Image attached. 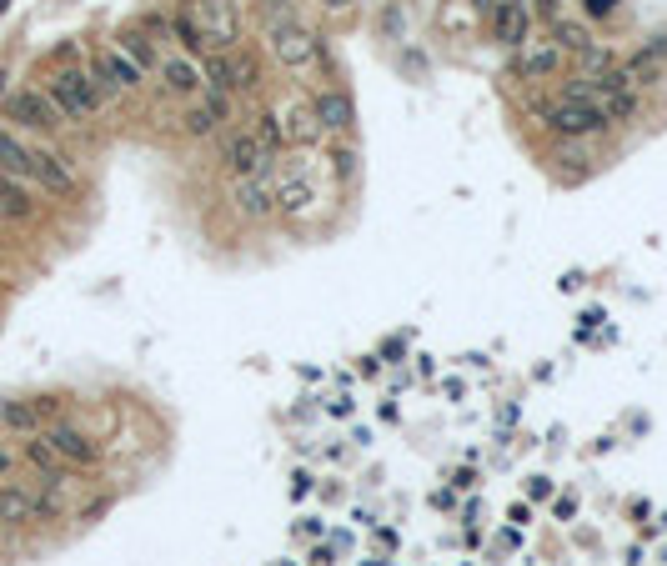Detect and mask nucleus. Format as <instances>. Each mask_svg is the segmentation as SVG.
<instances>
[{"label": "nucleus", "mask_w": 667, "mask_h": 566, "mask_svg": "<svg viewBox=\"0 0 667 566\" xmlns=\"http://www.w3.org/2000/svg\"><path fill=\"white\" fill-rule=\"evenodd\" d=\"M532 121L537 126H547V136L552 141H607L617 126L602 116V106L597 101H572V96H537L532 101Z\"/></svg>", "instance_id": "nucleus-1"}, {"label": "nucleus", "mask_w": 667, "mask_h": 566, "mask_svg": "<svg viewBox=\"0 0 667 566\" xmlns=\"http://www.w3.org/2000/svg\"><path fill=\"white\" fill-rule=\"evenodd\" d=\"M46 96H51V106L66 116V126H91L96 116H101V91H96V76H91V66H71V61H61L51 76H46V86H41Z\"/></svg>", "instance_id": "nucleus-2"}, {"label": "nucleus", "mask_w": 667, "mask_h": 566, "mask_svg": "<svg viewBox=\"0 0 667 566\" xmlns=\"http://www.w3.org/2000/svg\"><path fill=\"white\" fill-rule=\"evenodd\" d=\"M266 46H271L276 66H281L286 76H296V81H306L311 71H331L326 41H321V31H316V26H306V16H301V21H291V26H281V31H271V36H266Z\"/></svg>", "instance_id": "nucleus-3"}, {"label": "nucleus", "mask_w": 667, "mask_h": 566, "mask_svg": "<svg viewBox=\"0 0 667 566\" xmlns=\"http://www.w3.org/2000/svg\"><path fill=\"white\" fill-rule=\"evenodd\" d=\"M0 121L16 126L21 136H36V141H56L66 126V116L51 106V96L41 86H16V91L0 96Z\"/></svg>", "instance_id": "nucleus-4"}, {"label": "nucleus", "mask_w": 667, "mask_h": 566, "mask_svg": "<svg viewBox=\"0 0 667 566\" xmlns=\"http://www.w3.org/2000/svg\"><path fill=\"white\" fill-rule=\"evenodd\" d=\"M201 66H206V91H226L231 101L261 91V56L246 41L231 46V51H211Z\"/></svg>", "instance_id": "nucleus-5"}, {"label": "nucleus", "mask_w": 667, "mask_h": 566, "mask_svg": "<svg viewBox=\"0 0 667 566\" xmlns=\"http://www.w3.org/2000/svg\"><path fill=\"white\" fill-rule=\"evenodd\" d=\"M91 76H96V91H101V101H106V106L151 86V76H146V71H141V66H136V61H131L116 41L96 46V56H91Z\"/></svg>", "instance_id": "nucleus-6"}, {"label": "nucleus", "mask_w": 667, "mask_h": 566, "mask_svg": "<svg viewBox=\"0 0 667 566\" xmlns=\"http://www.w3.org/2000/svg\"><path fill=\"white\" fill-rule=\"evenodd\" d=\"M31 156H36L31 186H41L46 196H61V201H81L86 181H81V166L66 151H56L51 141H41V146H31Z\"/></svg>", "instance_id": "nucleus-7"}, {"label": "nucleus", "mask_w": 667, "mask_h": 566, "mask_svg": "<svg viewBox=\"0 0 667 566\" xmlns=\"http://www.w3.org/2000/svg\"><path fill=\"white\" fill-rule=\"evenodd\" d=\"M587 81H592V101L602 106V116H607L612 126H632V121L642 116V91L627 81L622 61H617L607 76H587Z\"/></svg>", "instance_id": "nucleus-8"}, {"label": "nucleus", "mask_w": 667, "mask_h": 566, "mask_svg": "<svg viewBox=\"0 0 667 566\" xmlns=\"http://www.w3.org/2000/svg\"><path fill=\"white\" fill-rule=\"evenodd\" d=\"M231 211H236L246 226L271 221V216H276V166L251 171V176H236V181H231Z\"/></svg>", "instance_id": "nucleus-9"}, {"label": "nucleus", "mask_w": 667, "mask_h": 566, "mask_svg": "<svg viewBox=\"0 0 667 566\" xmlns=\"http://www.w3.org/2000/svg\"><path fill=\"white\" fill-rule=\"evenodd\" d=\"M191 11L201 21V36H206V51H231L246 41V21H241V6L236 0H191Z\"/></svg>", "instance_id": "nucleus-10"}, {"label": "nucleus", "mask_w": 667, "mask_h": 566, "mask_svg": "<svg viewBox=\"0 0 667 566\" xmlns=\"http://www.w3.org/2000/svg\"><path fill=\"white\" fill-rule=\"evenodd\" d=\"M216 161L221 171L236 181V176H251V171H266L276 166V156H266V146L251 136V126H226L221 141H216Z\"/></svg>", "instance_id": "nucleus-11"}, {"label": "nucleus", "mask_w": 667, "mask_h": 566, "mask_svg": "<svg viewBox=\"0 0 667 566\" xmlns=\"http://www.w3.org/2000/svg\"><path fill=\"white\" fill-rule=\"evenodd\" d=\"M562 66H567V51L552 36H532L527 46L512 51V76L522 86H547L552 76H562Z\"/></svg>", "instance_id": "nucleus-12"}, {"label": "nucleus", "mask_w": 667, "mask_h": 566, "mask_svg": "<svg viewBox=\"0 0 667 566\" xmlns=\"http://www.w3.org/2000/svg\"><path fill=\"white\" fill-rule=\"evenodd\" d=\"M226 121H236V101L226 91H201L196 101H186L181 111V136L186 141H206V136H221Z\"/></svg>", "instance_id": "nucleus-13"}, {"label": "nucleus", "mask_w": 667, "mask_h": 566, "mask_svg": "<svg viewBox=\"0 0 667 566\" xmlns=\"http://www.w3.org/2000/svg\"><path fill=\"white\" fill-rule=\"evenodd\" d=\"M622 71L637 91H657L667 86V31H652L647 41H637L627 56H622Z\"/></svg>", "instance_id": "nucleus-14"}, {"label": "nucleus", "mask_w": 667, "mask_h": 566, "mask_svg": "<svg viewBox=\"0 0 667 566\" xmlns=\"http://www.w3.org/2000/svg\"><path fill=\"white\" fill-rule=\"evenodd\" d=\"M487 31H492V41H497L502 51H517V46L532 41L537 16H532L527 0H497V6L487 11Z\"/></svg>", "instance_id": "nucleus-15"}, {"label": "nucleus", "mask_w": 667, "mask_h": 566, "mask_svg": "<svg viewBox=\"0 0 667 566\" xmlns=\"http://www.w3.org/2000/svg\"><path fill=\"white\" fill-rule=\"evenodd\" d=\"M156 81H161V91H166L171 101H196V96L206 91V66H201L196 56H186V51H171V56H161Z\"/></svg>", "instance_id": "nucleus-16"}, {"label": "nucleus", "mask_w": 667, "mask_h": 566, "mask_svg": "<svg viewBox=\"0 0 667 566\" xmlns=\"http://www.w3.org/2000/svg\"><path fill=\"white\" fill-rule=\"evenodd\" d=\"M41 436L56 446V456H61L66 466H76V471L101 466V441H96V436H86L81 426H71V421H51Z\"/></svg>", "instance_id": "nucleus-17"}, {"label": "nucleus", "mask_w": 667, "mask_h": 566, "mask_svg": "<svg viewBox=\"0 0 667 566\" xmlns=\"http://www.w3.org/2000/svg\"><path fill=\"white\" fill-rule=\"evenodd\" d=\"M311 111H316V121H321L326 136H352V126H357V106H352L347 86H321V91H311Z\"/></svg>", "instance_id": "nucleus-18"}, {"label": "nucleus", "mask_w": 667, "mask_h": 566, "mask_svg": "<svg viewBox=\"0 0 667 566\" xmlns=\"http://www.w3.org/2000/svg\"><path fill=\"white\" fill-rule=\"evenodd\" d=\"M41 521V486L31 481H0V526H31Z\"/></svg>", "instance_id": "nucleus-19"}, {"label": "nucleus", "mask_w": 667, "mask_h": 566, "mask_svg": "<svg viewBox=\"0 0 667 566\" xmlns=\"http://www.w3.org/2000/svg\"><path fill=\"white\" fill-rule=\"evenodd\" d=\"M281 121H286V151H311V146L326 141V131H321V121H316V111H311V96H296V101L281 111Z\"/></svg>", "instance_id": "nucleus-20"}, {"label": "nucleus", "mask_w": 667, "mask_h": 566, "mask_svg": "<svg viewBox=\"0 0 667 566\" xmlns=\"http://www.w3.org/2000/svg\"><path fill=\"white\" fill-rule=\"evenodd\" d=\"M316 206V186L301 171H281L276 176V216L281 221H306Z\"/></svg>", "instance_id": "nucleus-21"}, {"label": "nucleus", "mask_w": 667, "mask_h": 566, "mask_svg": "<svg viewBox=\"0 0 667 566\" xmlns=\"http://www.w3.org/2000/svg\"><path fill=\"white\" fill-rule=\"evenodd\" d=\"M21 461H26L31 471H41V481H76V466H66V461L56 456V446H51L41 431L21 441Z\"/></svg>", "instance_id": "nucleus-22"}, {"label": "nucleus", "mask_w": 667, "mask_h": 566, "mask_svg": "<svg viewBox=\"0 0 667 566\" xmlns=\"http://www.w3.org/2000/svg\"><path fill=\"white\" fill-rule=\"evenodd\" d=\"M36 211H41V201H36L31 181H16V176L0 171V216L16 221V226H26V221H36Z\"/></svg>", "instance_id": "nucleus-23"}, {"label": "nucleus", "mask_w": 667, "mask_h": 566, "mask_svg": "<svg viewBox=\"0 0 667 566\" xmlns=\"http://www.w3.org/2000/svg\"><path fill=\"white\" fill-rule=\"evenodd\" d=\"M0 171L16 176V181H31V171H36L31 141H26L16 126H6V121H0Z\"/></svg>", "instance_id": "nucleus-24"}, {"label": "nucleus", "mask_w": 667, "mask_h": 566, "mask_svg": "<svg viewBox=\"0 0 667 566\" xmlns=\"http://www.w3.org/2000/svg\"><path fill=\"white\" fill-rule=\"evenodd\" d=\"M171 41H176V51H186V56H196V61L211 56V51H206V36H201V21H196V11H191V0H176V6H171Z\"/></svg>", "instance_id": "nucleus-25"}, {"label": "nucleus", "mask_w": 667, "mask_h": 566, "mask_svg": "<svg viewBox=\"0 0 667 566\" xmlns=\"http://www.w3.org/2000/svg\"><path fill=\"white\" fill-rule=\"evenodd\" d=\"M116 46H121V51H126V56H131V61L151 76V81H156V71H161V41H151V31H146L141 21H136V26H126V31L116 36Z\"/></svg>", "instance_id": "nucleus-26"}, {"label": "nucleus", "mask_w": 667, "mask_h": 566, "mask_svg": "<svg viewBox=\"0 0 667 566\" xmlns=\"http://www.w3.org/2000/svg\"><path fill=\"white\" fill-rule=\"evenodd\" d=\"M0 426L16 431V436H36V431H46L51 421H46V411H41V396H31V401H0Z\"/></svg>", "instance_id": "nucleus-27"}, {"label": "nucleus", "mask_w": 667, "mask_h": 566, "mask_svg": "<svg viewBox=\"0 0 667 566\" xmlns=\"http://www.w3.org/2000/svg\"><path fill=\"white\" fill-rule=\"evenodd\" d=\"M547 36H552V41H557V46H562L567 56H582V51H587V46L597 41V31H592V26H587L582 16H567V11L547 21Z\"/></svg>", "instance_id": "nucleus-28"}, {"label": "nucleus", "mask_w": 667, "mask_h": 566, "mask_svg": "<svg viewBox=\"0 0 667 566\" xmlns=\"http://www.w3.org/2000/svg\"><path fill=\"white\" fill-rule=\"evenodd\" d=\"M251 136L266 146V156H281V151H286V121H281V106H256V116H251Z\"/></svg>", "instance_id": "nucleus-29"}, {"label": "nucleus", "mask_w": 667, "mask_h": 566, "mask_svg": "<svg viewBox=\"0 0 667 566\" xmlns=\"http://www.w3.org/2000/svg\"><path fill=\"white\" fill-rule=\"evenodd\" d=\"M256 21H261V36H271V31L301 21V11H296V0H256Z\"/></svg>", "instance_id": "nucleus-30"}, {"label": "nucleus", "mask_w": 667, "mask_h": 566, "mask_svg": "<svg viewBox=\"0 0 667 566\" xmlns=\"http://www.w3.org/2000/svg\"><path fill=\"white\" fill-rule=\"evenodd\" d=\"M617 61H622V56H617V51H612L607 41H592V46H587V51L577 56V66H582L577 76H607V71H612Z\"/></svg>", "instance_id": "nucleus-31"}, {"label": "nucleus", "mask_w": 667, "mask_h": 566, "mask_svg": "<svg viewBox=\"0 0 667 566\" xmlns=\"http://www.w3.org/2000/svg\"><path fill=\"white\" fill-rule=\"evenodd\" d=\"M552 161H562L572 171H592L597 151H592V141H552Z\"/></svg>", "instance_id": "nucleus-32"}, {"label": "nucleus", "mask_w": 667, "mask_h": 566, "mask_svg": "<svg viewBox=\"0 0 667 566\" xmlns=\"http://www.w3.org/2000/svg\"><path fill=\"white\" fill-rule=\"evenodd\" d=\"M331 176H337V181H352L357 176V146L342 141V136H337V146H331Z\"/></svg>", "instance_id": "nucleus-33"}, {"label": "nucleus", "mask_w": 667, "mask_h": 566, "mask_svg": "<svg viewBox=\"0 0 667 566\" xmlns=\"http://www.w3.org/2000/svg\"><path fill=\"white\" fill-rule=\"evenodd\" d=\"M622 11V0H577V16L587 21V26H602V21H612Z\"/></svg>", "instance_id": "nucleus-34"}, {"label": "nucleus", "mask_w": 667, "mask_h": 566, "mask_svg": "<svg viewBox=\"0 0 667 566\" xmlns=\"http://www.w3.org/2000/svg\"><path fill=\"white\" fill-rule=\"evenodd\" d=\"M527 6H532V16H537V21H552V16H562L567 0H527Z\"/></svg>", "instance_id": "nucleus-35"}, {"label": "nucleus", "mask_w": 667, "mask_h": 566, "mask_svg": "<svg viewBox=\"0 0 667 566\" xmlns=\"http://www.w3.org/2000/svg\"><path fill=\"white\" fill-rule=\"evenodd\" d=\"M16 466H21V456L0 446V481H11V476H16Z\"/></svg>", "instance_id": "nucleus-36"}, {"label": "nucleus", "mask_w": 667, "mask_h": 566, "mask_svg": "<svg viewBox=\"0 0 667 566\" xmlns=\"http://www.w3.org/2000/svg\"><path fill=\"white\" fill-rule=\"evenodd\" d=\"M357 6H362V0H321L326 16H347V11H357Z\"/></svg>", "instance_id": "nucleus-37"}, {"label": "nucleus", "mask_w": 667, "mask_h": 566, "mask_svg": "<svg viewBox=\"0 0 667 566\" xmlns=\"http://www.w3.org/2000/svg\"><path fill=\"white\" fill-rule=\"evenodd\" d=\"M527 496H532V501H547V496H552V481H547V476H532Z\"/></svg>", "instance_id": "nucleus-38"}, {"label": "nucleus", "mask_w": 667, "mask_h": 566, "mask_svg": "<svg viewBox=\"0 0 667 566\" xmlns=\"http://www.w3.org/2000/svg\"><path fill=\"white\" fill-rule=\"evenodd\" d=\"M467 6H472V11H477V16H487V11H492V6H497V0H467Z\"/></svg>", "instance_id": "nucleus-39"}, {"label": "nucleus", "mask_w": 667, "mask_h": 566, "mask_svg": "<svg viewBox=\"0 0 667 566\" xmlns=\"http://www.w3.org/2000/svg\"><path fill=\"white\" fill-rule=\"evenodd\" d=\"M362 6H372V0H362Z\"/></svg>", "instance_id": "nucleus-40"}]
</instances>
